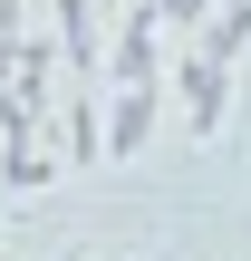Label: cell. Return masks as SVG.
<instances>
[{"label":"cell","mask_w":251,"mask_h":261,"mask_svg":"<svg viewBox=\"0 0 251 261\" xmlns=\"http://www.w3.org/2000/svg\"><path fill=\"white\" fill-rule=\"evenodd\" d=\"M58 107V77H0V145L10 136H39Z\"/></svg>","instance_id":"7"},{"label":"cell","mask_w":251,"mask_h":261,"mask_svg":"<svg viewBox=\"0 0 251 261\" xmlns=\"http://www.w3.org/2000/svg\"><path fill=\"white\" fill-rule=\"evenodd\" d=\"M29 29V0H0V39H19Z\"/></svg>","instance_id":"9"},{"label":"cell","mask_w":251,"mask_h":261,"mask_svg":"<svg viewBox=\"0 0 251 261\" xmlns=\"http://www.w3.org/2000/svg\"><path fill=\"white\" fill-rule=\"evenodd\" d=\"M106 0H48V29H58V68L68 77H97L106 68Z\"/></svg>","instance_id":"4"},{"label":"cell","mask_w":251,"mask_h":261,"mask_svg":"<svg viewBox=\"0 0 251 261\" xmlns=\"http://www.w3.org/2000/svg\"><path fill=\"white\" fill-rule=\"evenodd\" d=\"M58 174H68L58 145H39V136H10V145H0V203H39Z\"/></svg>","instance_id":"5"},{"label":"cell","mask_w":251,"mask_h":261,"mask_svg":"<svg viewBox=\"0 0 251 261\" xmlns=\"http://www.w3.org/2000/svg\"><path fill=\"white\" fill-rule=\"evenodd\" d=\"M106 261H126V252H106Z\"/></svg>","instance_id":"12"},{"label":"cell","mask_w":251,"mask_h":261,"mask_svg":"<svg viewBox=\"0 0 251 261\" xmlns=\"http://www.w3.org/2000/svg\"><path fill=\"white\" fill-rule=\"evenodd\" d=\"M58 165H106V97H97V77H77L68 87V145H58Z\"/></svg>","instance_id":"6"},{"label":"cell","mask_w":251,"mask_h":261,"mask_svg":"<svg viewBox=\"0 0 251 261\" xmlns=\"http://www.w3.org/2000/svg\"><path fill=\"white\" fill-rule=\"evenodd\" d=\"M145 77H164V10H155V0H126V10L106 19V68H97V87H145Z\"/></svg>","instance_id":"1"},{"label":"cell","mask_w":251,"mask_h":261,"mask_svg":"<svg viewBox=\"0 0 251 261\" xmlns=\"http://www.w3.org/2000/svg\"><path fill=\"white\" fill-rule=\"evenodd\" d=\"M58 261H77V252H58Z\"/></svg>","instance_id":"11"},{"label":"cell","mask_w":251,"mask_h":261,"mask_svg":"<svg viewBox=\"0 0 251 261\" xmlns=\"http://www.w3.org/2000/svg\"><path fill=\"white\" fill-rule=\"evenodd\" d=\"M155 116H164V77H145V87H106V165L155 155Z\"/></svg>","instance_id":"3"},{"label":"cell","mask_w":251,"mask_h":261,"mask_svg":"<svg viewBox=\"0 0 251 261\" xmlns=\"http://www.w3.org/2000/svg\"><path fill=\"white\" fill-rule=\"evenodd\" d=\"M0 232H10V213H0Z\"/></svg>","instance_id":"10"},{"label":"cell","mask_w":251,"mask_h":261,"mask_svg":"<svg viewBox=\"0 0 251 261\" xmlns=\"http://www.w3.org/2000/svg\"><path fill=\"white\" fill-rule=\"evenodd\" d=\"M164 77H174L184 136H193V145H213V136H222V116H232V77H242V68H232V58H213V48H184Z\"/></svg>","instance_id":"2"},{"label":"cell","mask_w":251,"mask_h":261,"mask_svg":"<svg viewBox=\"0 0 251 261\" xmlns=\"http://www.w3.org/2000/svg\"><path fill=\"white\" fill-rule=\"evenodd\" d=\"M155 10H164V29H184V39H193V19H203L213 0H155Z\"/></svg>","instance_id":"8"}]
</instances>
